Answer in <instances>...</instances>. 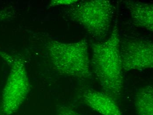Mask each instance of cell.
Segmentation results:
<instances>
[{
    "label": "cell",
    "mask_w": 153,
    "mask_h": 115,
    "mask_svg": "<svg viewBox=\"0 0 153 115\" xmlns=\"http://www.w3.org/2000/svg\"><path fill=\"white\" fill-rule=\"evenodd\" d=\"M80 98L88 107L101 115H122L116 101L103 92L85 89Z\"/></svg>",
    "instance_id": "obj_6"
},
{
    "label": "cell",
    "mask_w": 153,
    "mask_h": 115,
    "mask_svg": "<svg viewBox=\"0 0 153 115\" xmlns=\"http://www.w3.org/2000/svg\"><path fill=\"white\" fill-rule=\"evenodd\" d=\"M78 2L76 0H59V1H52L50 3V6H59V5H71Z\"/></svg>",
    "instance_id": "obj_11"
},
{
    "label": "cell",
    "mask_w": 153,
    "mask_h": 115,
    "mask_svg": "<svg viewBox=\"0 0 153 115\" xmlns=\"http://www.w3.org/2000/svg\"><path fill=\"white\" fill-rule=\"evenodd\" d=\"M138 115H153V88L146 85L137 92L134 100Z\"/></svg>",
    "instance_id": "obj_8"
},
{
    "label": "cell",
    "mask_w": 153,
    "mask_h": 115,
    "mask_svg": "<svg viewBox=\"0 0 153 115\" xmlns=\"http://www.w3.org/2000/svg\"><path fill=\"white\" fill-rule=\"evenodd\" d=\"M15 17L16 11L11 7L0 10V22L12 20Z\"/></svg>",
    "instance_id": "obj_9"
},
{
    "label": "cell",
    "mask_w": 153,
    "mask_h": 115,
    "mask_svg": "<svg viewBox=\"0 0 153 115\" xmlns=\"http://www.w3.org/2000/svg\"><path fill=\"white\" fill-rule=\"evenodd\" d=\"M126 5L129 10L133 24L137 27L152 32L153 4L130 1L127 2Z\"/></svg>",
    "instance_id": "obj_7"
},
{
    "label": "cell",
    "mask_w": 153,
    "mask_h": 115,
    "mask_svg": "<svg viewBox=\"0 0 153 115\" xmlns=\"http://www.w3.org/2000/svg\"><path fill=\"white\" fill-rule=\"evenodd\" d=\"M0 56L10 67L8 79L3 90L1 111L4 114L11 115L18 110L27 97L30 91V83L22 59L1 51Z\"/></svg>",
    "instance_id": "obj_4"
},
{
    "label": "cell",
    "mask_w": 153,
    "mask_h": 115,
    "mask_svg": "<svg viewBox=\"0 0 153 115\" xmlns=\"http://www.w3.org/2000/svg\"><path fill=\"white\" fill-rule=\"evenodd\" d=\"M0 115H1V113H0Z\"/></svg>",
    "instance_id": "obj_12"
},
{
    "label": "cell",
    "mask_w": 153,
    "mask_h": 115,
    "mask_svg": "<svg viewBox=\"0 0 153 115\" xmlns=\"http://www.w3.org/2000/svg\"><path fill=\"white\" fill-rule=\"evenodd\" d=\"M56 115H82L67 106H61L58 108Z\"/></svg>",
    "instance_id": "obj_10"
},
{
    "label": "cell",
    "mask_w": 153,
    "mask_h": 115,
    "mask_svg": "<svg viewBox=\"0 0 153 115\" xmlns=\"http://www.w3.org/2000/svg\"><path fill=\"white\" fill-rule=\"evenodd\" d=\"M117 19L111 35L105 41L92 44L91 66L102 92L116 101L123 93L124 77L120 53Z\"/></svg>",
    "instance_id": "obj_1"
},
{
    "label": "cell",
    "mask_w": 153,
    "mask_h": 115,
    "mask_svg": "<svg viewBox=\"0 0 153 115\" xmlns=\"http://www.w3.org/2000/svg\"><path fill=\"white\" fill-rule=\"evenodd\" d=\"M46 49L54 69L59 74L82 79L92 77L85 39L70 43L51 40L46 44Z\"/></svg>",
    "instance_id": "obj_2"
},
{
    "label": "cell",
    "mask_w": 153,
    "mask_h": 115,
    "mask_svg": "<svg viewBox=\"0 0 153 115\" xmlns=\"http://www.w3.org/2000/svg\"><path fill=\"white\" fill-rule=\"evenodd\" d=\"M120 53L125 71L153 67V44L146 38L128 37L120 40Z\"/></svg>",
    "instance_id": "obj_5"
},
{
    "label": "cell",
    "mask_w": 153,
    "mask_h": 115,
    "mask_svg": "<svg viewBox=\"0 0 153 115\" xmlns=\"http://www.w3.org/2000/svg\"><path fill=\"white\" fill-rule=\"evenodd\" d=\"M78 2L67 8L65 14L68 17L96 40L105 39L111 29L114 15L112 4L106 0Z\"/></svg>",
    "instance_id": "obj_3"
}]
</instances>
